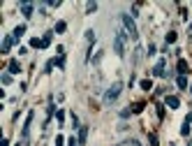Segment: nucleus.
Segmentation results:
<instances>
[{
	"label": "nucleus",
	"mask_w": 192,
	"mask_h": 146,
	"mask_svg": "<svg viewBox=\"0 0 192 146\" xmlns=\"http://www.w3.org/2000/svg\"><path fill=\"white\" fill-rule=\"evenodd\" d=\"M23 33H26V26H16V28H14V35H12V37H14V40H19V37H21Z\"/></svg>",
	"instance_id": "f8f14e48"
},
{
	"label": "nucleus",
	"mask_w": 192,
	"mask_h": 146,
	"mask_svg": "<svg viewBox=\"0 0 192 146\" xmlns=\"http://www.w3.org/2000/svg\"><path fill=\"white\" fill-rule=\"evenodd\" d=\"M178 74H188V63H185L183 58L178 60Z\"/></svg>",
	"instance_id": "9b49d317"
},
{
	"label": "nucleus",
	"mask_w": 192,
	"mask_h": 146,
	"mask_svg": "<svg viewBox=\"0 0 192 146\" xmlns=\"http://www.w3.org/2000/svg\"><path fill=\"white\" fill-rule=\"evenodd\" d=\"M150 146H157V137L155 135H150Z\"/></svg>",
	"instance_id": "393cba45"
},
{
	"label": "nucleus",
	"mask_w": 192,
	"mask_h": 146,
	"mask_svg": "<svg viewBox=\"0 0 192 146\" xmlns=\"http://www.w3.org/2000/svg\"><path fill=\"white\" fill-rule=\"evenodd\" d=\"M21 12H23V16H33V5H30V2H23V5H21Z\"/></svg>",
	"instance_id": "6e6552de"
},
{
	"label": "nucleus",
	"mask_w": 192,
	"mask_h": 146,
	"mask_svg": "<svg viewBox=\"0 0 192 146\" xmlns=\"http://www.w3.org/2000/svg\"><path fill=\"white\" fill-rule=\"evenodd\" d=\"M132 112H134V114H141V112H144V102H137L134 107H132Z\"/></svg>",
	"instance_id": "a211bd4d"
},
{
	"label": "nucleus",
	"mask_w": 192,
	"mask_h": 146,
	"mask_svg": "<svg viewBox=\"0 0 192 146\" xmlns=\"http://www.w3.org/2000/svg\"><path fill=\"white\" fill-rule=\"evenodd\" d=\"M9 74H19L21 72V65H19V60H9Z\"/></svg>",
	"instance_id": "423d86ee"
},
{
	"label": "nucleus",
	"mask_w": 192,
	"mask_h": 146,
	"mask_svg": "<svg viewBox=\"0 0 192 146\" xmlns=\"http://www.w3.org/2000/svg\"><path fill=\"white\" fill-rule=\"evenodd\" d=\"M65 30H67V23H65V21H58V23H56V33H65Z\"/></svg>",
	"instance_id": "4468645a"
},
{
	"label": "nucleus",
	"mask_w": 192,
	"mask_h": 146,
	"mask_svg": "<svg viewBox=\"0 0 192 146\" xmlns=\"http://www.w3.org/2000/svg\"><path fill=\"white\" fill-rule=\"evenodd\" d=\"M95 9H97L95 2H88V5H86V12H88V14H90V12H95Z\"/></svg>",
	"instance_id": "aec40b11"
},
{
	"label": "nucleus",
	"mask_w": 192,
	"mask_h": 146,
	"mask_svg": "<svg viewBox=\"0 0 192 146\" xmlns=\"http://www.w3.org/2000/svg\"><path fill=\"white\" fill-rule=\"evenodd\" d=\"M176 42V33H167V44H174Z\"/></svg>",
	"instance_id": "6ab92c4d"
},
{
	"label": "nucleus",
	"mask_w": 192,
	"mask_h": 146,
	"mask_svg": "<svg viewBox=\"0 0 192 146\" xmlns=\"http://www.w3.org/2000/svg\"><path fill=\"white\" fill-rule=\"evenodd\" d=\"M121 91H123V84H118V81H116L114 86H111V88H109V91L104 93V104H114L116 100H118Z\"/></svg>",
	"instance_id": "f03ea898"
},
{
	"label": "nucleus",
	"mask_w": 192,
	"mask_h": 146,
	"mask_svg": "<svg viewBox=\"0 0 192 146\" xmlns=\"http://www.w3.org/2000/svg\"><path fill=\"white\" fill-rule=\"evenodd\" d=\"M86 135H88V128L83 125V128H81V132H79V144H86Z\"/></svg>",
	"instance_id": "ddd939ff"
},
{
	"label": "nucleus",
	"mask_w": 192,
	"mask_h": 146,
	"mask_svg": "<svg viewBox=\"0 0 192 146\" xmlns=\"http://www.w3.org/2000/svg\"><path fill=\"white\" fill-rule=\"evenodd\" d=\"M121 21H123V26H125V33H127V37L137 40V37H139V33H137V26H134V19H132L130 14H121Z\"/></svg>",
	"instance_id": "f257e3e1"
},
{
	"label": "nucleus",
	"mask_w": 192,
	"mask_h": 146,
	"mask_svg": "<svg viewBox=\"0 0 192 146\" xmlns=\"http://www.w3.org/2000/svg\"><path fill=\"white\" fill-rule=\"evenodd\" d=\"M127 146H141V144L137 142V139H130V142H127Z\"/></svg>",
	"instance_id": "bb28decb"
},
{
	"label": "nucleus",
	"mask_w": 192,
	"mask_h": 146,
	"mask_svg": "<svg viewBox=\"0 0 192 146\" xmlns=\"http://www.w3.org/2000/svg\"><path fill=\"white\" fill-rule=\"evenodd\" d=\"M190 146H192V142H190Z\"/></svg>",
	"instance_id": "c756f323"
},
{
	"label": "nucleus",
	"mask_w": 192,
	"mask_h": 146,
	"mask_svg": "<svg viewBox=\"0 0 192 146\" xmlns=\"http://www.w3.org/2000/svg\"><path fill=\"white\" fill-rule=\"evenodd\" d=\"M190 93H192V86H190Z\"/></svg>",
	"instance_id": "c85d7f7f"
},
{
	"label": "nucleus",
	"mask_w": 192,
	"mask_h": 146,
	"mask_svg": "<svg viewBox=\"0 0 192 146\" xmlns=\"http://www.w3.org/2000/svg\"><path fill=\"white\" fill-rule=\"evenodd\" d=\"M30 46H33V49H42V40L33 37V40H30Z\"/></svg>",
	"instance_id": "dca6fc26"
},
{
	"label": "nucleus",
	"mask_w": 192,
	"mask_h": 146,
	"mask_svg": "<svg viewBox=\"0 0 192 146\" xmlns=\"http://www.w3.org/2000/svg\"><path fill=\"white\" fill-rule=\"evenodd\" d=\"M9 81H12V74H2V84H5V86H7Z\"/></svg>",
	"instance_id": "5701e85b"
},
{
	"label": "nucleus",
	"mask_w": 192,
	"mask_h": 146,
	"mask_svg": "<svg viewBox=\"0 0 192 146\" xmlns=\"http://www.w3.org/2000/svg\"><path fill=\"white\" fill-rule=\"evenodd\" d=\"M67 146H79V139H77V137H70V142H67Z\"/></svg>",
	"instance_id": "4be33fe9"
},
{
	"label": "nucleus",
	"mask_w": 192,
	"mask_h": 146,
	"mask_svg": "<svg viewBox=\"0 0 192 146\" xmlns=\"http://www.w3.org/2000/svg\"><path fill=\"white\" fill-rule=\"evenodd\" d=\"M130 114H132V109H123V112H121V116H123V118H127Z\"/></svg>",
	"instance_id": "b1692460"
},
{
	"label": "nucleus",
	"mask_w": 192,
	"mask_h": 146,
	"mask_svg": "<svg viewBox=\"0 0 192 146\" xmlns=\"http://www.w3.org/2000/svg\"><path fill=\"white\" fill-rule=\"evenodd\" d=\"M153 74H155V77H162V74H164V58L157 60V65L153 67Z\"/></svg>",
	"instance_id": "39448f33"
},
{
	"label": "nucleus",
	"mask_w": 192,
	"mask_h": 146,
	"mask_svg": "<svg viewBox=\"0 0 192 146\" xmlns=\"http://www.w3.org/2000/svg\"><path fill=\"white\" fill-rule=\"evenodd\" d=\"M141 88H144V91H150V88H153V81H150V79H144V81H141Z\"/></svg>",
	"instance_id": "f3484780"
},
{
	"label": "nucleus",
	"mask_w": 192,
	"mask_h": 146,
	"mask_svg": "<svg viewBox=\"0 0 192 146\" xmlns=\"http://www.w3.org/2000/svg\"><path fill=\"white\" fill-rule=\"evenodd\" d=\"M125 40H127V33H116V40H114V51L118 56H125Z\"/></svg>",
	"instance_id": "7ed1b4c3"
},
{
	"label": "nucleus",
	"mask_w": 192,
	"mask_h": 146,
	"mask_svg": "<svg viewBox=\"0 0 192 146\" xmlns=\"http://www.w3.org/2000/svg\"><path fill=\"white\" fill-rule=\"evenodd\" d=\"M56 118H58V123H60V125H63V121H65V112H63V109H60V112L56 114Z\"/></svg>",
	"instance_id": "412c9836"
},
{
	"label": "nucleus",
	"mask_w": 192,
	"mask_h": 146,
	"mask_svg": "<svg viewBox=\"0 0 192 146\" xmlns=\"http://www.w3.org/2000/svg\"><path fill=\"white\" fill-rule=\"evenodd\" d=\"M178 97H176V95H169V97H167V107H169V109H178Z\"/></svg>",
	"instance_id": "0eeeda50"
},
{
	"label": "nucleus",
	"mask_w": 192,
	"mask_h": 146,
	"mask_svg": "<svg viewBox=\"0 0 192 146\" xmlns=\"http://www.w3.org/2000/svg\"><path fill=\"white\" fill-rule=\"evenodd\" d=\"M188 35H190V37H192V23H190V28H188Z\"/></svg>",
	"instance_id": "cd10ccee"
},
{
	"label": "nucleus",
	"mask_w": 192,
	"mask_h": 146,
	"mask_svg": "<svg viewBox=\"0 0 192 146\" xmlns=\"http://www.w3.org/2000/svg\"><path fill=\"white\" fill-rule=\"evenodd\" d=\"M12 42H14V37H5V40H2V53H7L9 49H12Z\"/></svg>",
	"instance_id": "1a4fd4ad"
},
{
	"label": "nucleus",
	"mask_w": 192,
	"mask_h": 146,
	"mask_svg": "<svg viewBox=\"0 0 192 146\" xmlns=\"http://www.w3.org/2000/svg\"><path fill=\"white\" fill-rule=\"evenodd\" d=\"M33 116H35L33 112L28 114V118H26V125H23V130H21V137H23V139H28V132H30V123H33Z\"/></svg>",
	"instance_id": "20e7f679"
},
{
	"label": "nucleus",
	"mask_w": 192,
	"mask_h": 146,
	"mask_svg": "<svg viewBox=\"0 0 192 146\" xmlns=\"http://www.w3.org/2000/svg\"><path fill=\"white\" fill-rule=\"evenodd\" d=\"M49 44H51V33H46V35L42 37V49H46Z\"/></svg>",
	"instance_id": "2eb2a0df"
},
{
	"label": "nucleus",
	"mask_w": 192,
	"mask_h": 146,
	"mask_svg": "<svg viewBox=\"0 0 192 146\" xmlns=\"http://www.w3.org/2000/svg\"><path fill=\"white\" fill-rule=\"evenodd\" d=\"M63 144H65V139H63V137H56V146H63Z\"/></svg>",
	"instance_id": "a878e982"
},
{
	"label": "nucleus",
	"mask_w": 192,
	"mask_h": 146,
	"mask_svg": "<svg viewBox=\"0 0 192 146\" xmlns=\"http://www.w3.org/2000/svg\"><path fill=\"white\" fill-rule=\"evenodd\" d=\"M176 84H178V88H188V77H185V74H178Z\"/></svg>",
	"instance_id": "9d476101"
}]
</instances>
